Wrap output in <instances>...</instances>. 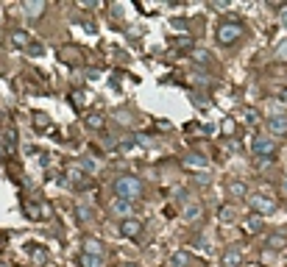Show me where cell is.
I'll return each mask as SVG.
<instances>
[{
	"label": "cell",
	"mask_w": 287,
	"mask_h": 267,
	"mask_svg": "<svg viewBox=\"0 0 287 267\" xmlns=\"http://www.w3.org/2000/svg\"><path fill=\"white\" fill-rule=\"evenodd\" d=\"M245 120H248V122H251V125H254V122L260 120V114H257V112H248V117H245Z\"/></svg>",
	"instance_id": "31"
},
{
	"label": "cell",
	"mask_w": 287,
	"mask_h": 267,
	"mask_svg": "<svg viewBox=\"0 0 287 267\" xmlns=\"http://www.w3.org/2000/svg\"><path fill=\"white\" fill-rule=\"evenodd\" d=\"M245 231H251V234H260V231H262V223H260V217H248V223H245Z\"/></svg>",
	"instance_id": "23"
},
{
	"label": "cell",
	"mask_w": 287,
	"mask_h": 267,
	"mask_svg": "<svg viewBox=\"0 0 287 267\" xmlns=\"http://www.w3.org/2000/svg\"><path fill=\"white\" fill-rule=\"evenodd\" d=\"M279 97H282V100H285V103H287V92H279Z\"/></svg>",
	"instance_id": "34"
},
{
	"label": "cell",
	"mask_w": 287,
	"mask_h": 267,
	"mask_svg": "<svg viewBox=\"0 0 287 267\" xmlns=\"http://www.w3.org/2000/svg\"><path fill=\"white\" fill-rule=\"evenodd\" d=\"M23 11H26L28 17H39L45 11V3L42 0H26V3H23Z\"/></svg>",
	"instance_id": "12"
},
{
	"label": "cell",
	"mask_w": 287,
	"mask_h": 267,
	"mask_svg": "<svg viewBox=\"0 0 287 267\" xmlns=\"http://www.w3.org/2000/svg\"><path fill=\"white\" fill-rule=\"evenodd\" d=\"M48 125H51V117H48V114L45 112H34V128H48Z\"/></svg>",
	"instance_id": "18"
},
{
	"label": "cell",
	"mask_w": 287,
	"mask_h": 267,
	"mask_svg": "<svg viewBox=\"0 0 287 267\" xmlns=\"http://www.w3.org/2000/svg\"><path fill=\"white\" fill-rule=\"evenodd\" d=\"M245 203H248V209H251V212H257V215H273V212H276V200L268 198V195H260V192L248 195V198H245Z\"/></svg>",
	"instance_id": "3"
},
{
	"label": "cell",
	"mask_w": 287,
	"mask_h": 267,
	"mask_svg": "<svg viewBox=\"0 0 287 267\" xmlns=\"http://www.w3.org/2000/svg\"><path fill=\"white\" fill-rule=\"evenodd\" d=\"M182 164L187 167V170H207L209 159H207V156H201V153H184Z\"/></svg>",
	"instance_id": "7"
},
{
	"label": "cell",
	"mask_w": 287,
	"mask_h": 267,
	"mask_svg": "<svg viewBox=\"0 0 287 267\" xmlns=\"http://www.w3.org/2000/svg\"><path fill=\"white\" fill-rule=\"evenodd\" d=\"M76 217L81 223H95V209H89L87 203H76Z\"/></svg>",
	"instance_id": "11"
},
{
	"label": "cell",
	"mask_w": 287,
	"mask_h": 267,
	"mask_svg": "<svg viewBox=\"0 0 287 267\" xmlns=\"http://www.w3.org/2000/svg\"><path fill=\"white\" fill-rule=\"evenodd\" d=\"M268 245H270V248H285V245H287V237H285V234H270Z\"/></svg>",
	"instance_id": "20"
},
{
	"label": "cell",
	"mask_w": 287,
	"mask_h": 267,
	"mask_svg": "<svg viewBox=\"0 0 287 267\" xmlns=\"http://www.w3.org/2000/svg\"><path fill=\"white\" fill-rule=\"evenodd\" d=\"M11 42L20 45V48H28V42H31V39H28L26 31H11Z\"/></svg>",
	"instance_id": "19"
},
{
	"label": "cell",
	"mask_w": 287,
	"mask_h": 267,
	"mask_svg": "<svg viewBox=\"0 0 287 267\" xmlns=\"http://www.w3.org/2000/svg\"><path fill=\"white\" fill-rule=\"evenodd\" d=\"M198 217H201V203L198 200H190V203L184 206V220H187V223H195Z\"/></svg>",
	"instance_id": "13"
},
{
	"label": "cell",
	"mask_w": 287,
	"mask_h": 267,
	"mask_svg": "<svg viewBox=\"0 0 287 267\" xmlns=\"http://www.w3.org/2000/svg\"><path fill=\"white\" fill-rule=\"evenodd\" d=\"M282 23H285V25H287V6H285V9H282Z\"/></svg>",
	"instance_id": "33"
},
{
	"label": "cell",
	"mask_w": 287,
	"mask_h": 267,
	"mask_svg": "<svg viewBox=\"0 0 287 267\" xmlns=\"http://www.w3.org/2000/svg\"><path fill=\"white\" fill-rule=\"evenodd\" d=\"M268 131L273 137H285L287 134V114H273L268 120Z\"/></svg>",
	"instance_id": "8"
},
{
	"label": "cell",
	"mask_w": 287,
	"mask_h": 267,
	"mask_svg": "<svg viewBox=\"0 0 287 267\" xmlns=\"http://www.w3.org/2000/svg\"><path fill=\"white\" fill-rule=\"evenodd\" d=\"M218 217H220V223H232V220H235V209H232V206H223L218 212Z\"/></svg>",
	"instance_id": "22"
},
{
	"label": "cell",
	"mask_w": 287,
	"mask_h": 267,
	"mask_svg": "<svg viewBox=\"0 0 287 267\" xmlns=\"http://www.w3.org/2000/svg\"><path fill=\"white\" fill-rule=\"evenodd\" d=\"M81 167H84V170H87L89 175H92V172L98 170V162H95V159H84V162H81Z\"/></svg>",
	"instance_id": "27"
},
{
	"label": "cell",
	"mask_w": 287,
	"mask_h": 267,
	"mask_svg": "<svg viewBox=\"0 0 287 267\" xmlns=\"http://www.w3.org/2000/svg\"><path fill=\"white\" fill-rule=\"evenodd\" d=\"M173 28H176V31H184V28H187V25H184L182 20H173Z\"/></svg>",
	"instance_id": "32"
},
{
	"label": "cell",
	"mask_w": 287,
	"mask_h": 267,
	"mask_svg": "<svg viewBox=\"0 0 287 267\" xmlns=\"http://www.w3.org/2000/svg\"><path fill=\"white\" fill-rule=\"evenodd\" d=\"M229 195H232V198H248V195H245V184L243 181H232L229 184Z\"/></svg>",
	"instance_id": "17"
},
{
	"label": "cell",
	"mask_w": 287,
	"mask_h": 267,
	"mask_svg": "<svg viewBox=\"0 0 287 267\" xmlns=\"http://www.w3.org/2000/svg\"><path fill=\"white\" fill-rule=\"evenodd\" d=\"M67 178H70V181H73V184H76L78 190H87V187H89L87 175L81 172V164H70V167H67Z\"/></svg>",
	"instance_id": "10"
},
{
	"label": "cell",
	"mask_w": 287,
	"mask_h": 267,
	"mask_svg": "<svg viewBox=\"0 0 287 267\" xmlns=\"http://www.w3.org/2000/svg\"><path fill=\"white\" fill-rule=\"evenodd\" d=\"M192 59L198 61V64H212V53L204 50V48H192Z\"/></svg>",
	"instance_id": "16"
},
{
	"label": "cell",
	"mask_w": 287,
	"mask_h": 267,
	"mask_svg": "<svg viewBox=\"0 0 287 267\" xmlns=\"http://www.w3.org/2000/svg\"><path fill=\"white\" fill-rule=\"evenodd\" d=\"M114 192H117V198H126L134 203V200L142 198V181H139L137 175H120L114 181Z\"/></svg>",
	"instance_id": "2"
},
{
	"label": "cell",
	"mask_w": 287,
	"mask_h": 267,
	"mask_svg": "<svg viewBox=\"0 0 287 267\" xmlns=\"http://www.w3.org/2000/svg\"><path fill=\"white\" fill-rule=\"evenodd\" d=\"M112 209H114V212H117V215L129 217V215H131V209H134V203H131V200H126V198H114Z\"/></svg>",
	"instance_id": "15"
},
{
	"label": "cell",
	"mask_w": 287,
	"mask_h": 267,
	"mask_svg": "<svg viewBox=\"0 0 287 267\" xmlns=\"http://www.w3.org/2000/svg\"><path fill=\"white\" fill-rule=\"evenodd\" d=\"M70 100H73L76 106H84V95H81V92H73V95H70Z\"/></svg>",
	"instance_id": "29"
},
{
	"label": "cell",
	"mask_w": 287,
	"mask_h": 267,
	"mask_svg": "<svg viewBox=\"0 0 287 267\" xmlns=\"http://www.w3.org/2000/svg\"><path fill=\"white\" fill-rule=\"evenodd\" d=\"M3 156H6V147H3V145H0V159H3Z\"/></svg>",
	"instance_id": "35"
},
{
	"label": "cell",
	"mask_w": 287,
	"mask_h": 267,
	"mask_svg": "<svg viewBox=\"0 0 287 267\" xmlns=\"http://www.w3.org/2000/svg\"><path fill=\"white\" fill-rule=\"evenodd\" d=\"M120 234L123 237H129V240H139V234H142V220L137 217H126L120 223Z\"/></svg>",
	"instance_id": "5"
},
{
	"label": "cell",
	"mask_w": 287,
	"mask_h": 267,
	"mask_svg": "<svg viewBox=\"0 0 287 267\" xmlns=\"http://www.w3.org/2000/svg\"><path fill=\"white\" fill-rule=\"evenodd\" d=\"M120 267H137V265H131V262H129V265H120Z\"/></svg>",
	"instance_id": "36"
},
{
	"label": "cell",
	"mask_w": 287,
	"mask_h": 267,
	"mask_svg": "<svg viewBox=\"0 0 287 267\" xmlns=\"http://www.w3.org/2000/svg\"><path fill=\"white\" fill-rule=\"evenodd\" d=\"M81 267H101V259L98 256H87V253H81Z\"/></svg>",
	"instance_id": "21"
},
{
	"label": "cell",
	"mask_w": 287,
	"mask_h": 267,
	"mask_svg": "<svg viewBox=\"0 0 287 267\" xmlns=\"http://www.w3.org/2000/svg\"><path fill=\"white\" fill-rule=\"evenodd\" d=\"M273 59H276V61H287V39H285V42H282V45L276 48V53H273Z\"/></svg>",
	"instance_id": "25"
},
{
	"label": "cell",
	"mask_w": 287,
	"mask_h": 267,
	"mask_svg": "<svg viewBox=\"0 0 287 267\" xmlns=\"http://www.w3.org/2000/svg\"><path fill=\"white\" fill-rule=\"evenodd\" d=\"M245 34V25H243V20H237V17H226V20H220V25L218 31H215V36H218V42L220 45H235L240 42Z\"/></svg>",
	"instance_id": "1"
},
{
	"label": "cell",
	"mask_w": 287,
	"mask_h": 267,
	"mask_svg": "<svg viewBox=\"0 0 287 267\" xmlns=\"http://www.w3.org/2000/svg\"><path fill=\"white\" fill-rule=\"evenodd\" d=\"M240 262H243V253H240L237 248H232V250L223 253V265L226 267H240Z\"/></svg>",
	"instance_id": "14"
},
{
	"label": "cell",
	"mask_w": 287,
	"mask_h": 267,
	"mask_svg": "<svg viewBox=\"0 0 287 267\" xmlns=\"http://www.w3.org/2000/svg\"><path fill=\"white\" fill-rule=\"evenodd\" d=\"M262 262H265V265H273V262H276V253H273V250H262Z\"/></svg>",
	"instance_id": "28"
},
{
	"label": "cell",
	"mask_w": 287,
	"mask_h": 267,
	"mask_svg": "<svg viewBox=\"0 0 287 267\" xmlns=\"http://www.w3.org/2000/svg\"><path fill=\"white\" fill-rule=\"evenodd\" d=\"M223 131H226V134H235V122L226 120V122H223Z\"/></svg>",
	"instance_id": "30"
},
{
	"label": "cell",
	"mask_w": 287,
	"mask_h": 267,
	"mask_svg": "<svg viewBox=\"0 0 287 267\" xmlns=\"http://www.w3.org/2000/svg\"><path fill=\"white\" fill-rule=\"evenodd\" d=\"M81 245H84V253H87V256H98V259H104L106 248H104V242H101V240H95V237H87V240L81 242Z\"/></svg>",
	"instance_id": "9"
},
{
	"label": "cell",
	"mask_w": 287,
	"mask_h": 267,
	"mask_svg": "<svg viewBox=\"0 0 287 267\" xmlns=\"http://www.w3.org/2000/svg\"><path fill=\"white\" fill-rule=\"evenodd\" d=\"M87 125H89V128H101V125H104V117H101V114H89Z\"/></svg>",
	"instance_id": "26"
},
{
	"label": "cell",
	"mask_w": 287,
	"mask_h": 267,
	"mask_svg": "<svg viewBox=\"0 0 287 267\" xmlns=\"http://www.w3.org/2000/svg\"><path fill=\"white\" fill-rule=\"evenodd\" d=\"M170 262H173V267H204V262L190 256L187 250H176L173 256H170Z\"/></svg>",
	"instance_id": "6"
},
{
	"label": "cell",
	"mask_w": 287,
	"mask_h": 267,
	"mask_svg": "<svg viewBox=\"0 0 287 267\" xmlns=\"http://www.w3.org/2000/svg\"><path fill=\"white\" fill-rule=\"evenodd\" d=\"M31 256H34V262H36V265H42L45 259H48V253H45L42 248H36V245H31Z\"/></svg>",
	"instance_id": "24"
},
{
	"label": "cell",
	"mask_w": 287,
	"mask_h": 267,
	"mask_svg": "<svg viewBox=\"0 0 287 267\" xmlns=\"http://www.w3.org/2000/svg\"><path fill=\"white\" fill-rule=\"evenodd\" d=\"M251 153L254 156H273L276 153V142H273V137H268V134H257V137L251 139Z\"/></svg>",
	"instance_id": "4"
}]
</instances>
